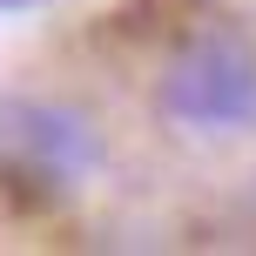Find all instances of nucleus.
Listing matches in <instances>:
<instances>
[{
	"mask_svg": "<svg viewBox=\"0 0 256 256\" xmlns=\"http://www.w3.org/2000/svg\"><path fill=\"white\" fill-rule=\"evenodd\" d=\"M27 148H34V162H40V176H74V168H88L94 162V142H88V128H81L74 115H27Z\"/></svg>",
	"mask_w": 256,
	"mask_h": 256,
	"instance_id": "obj_2",
	"label": "nucleus"
},
{
	"mask_svg": "<svg viewBox=\"0 0 256 256\" xmlns=\"http://www.w3.org/2000/svg\"><path fill=\"white\" fill-rule=\"evenodd\" d=\"M168 122L202 128V135H236L256 122V48L230 27H202L189 34L162 68L155 88Z\"/></svg>",
	"mask_w": 256,
	"mask_h": 256,
	"instance_id": "obj_1",
	"label": "nucleus"
}]
</instances>
